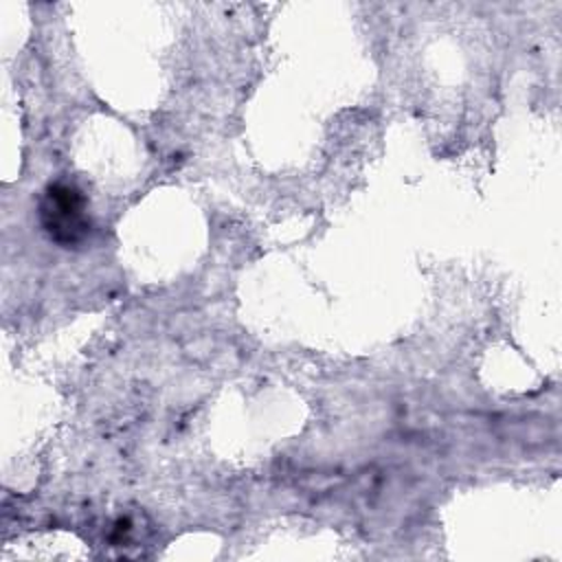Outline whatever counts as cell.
Returning <instances> with one entry per match:
<instances>
[{"label":"cell","mask_w":562,"mask_h":562,"mask_svg":"<svg viewBox=\"0 0 562 562\" xmlns=\"http://www.w3.org/2000/svg\"><path fill=\"white\" fill-rule=\"evenodd\" d=\"M42 222L55 241H79L88 231L81 193L70 184H50L42 202Z\"/></svg>","instance_id":"obj_1"}]
</instances>
